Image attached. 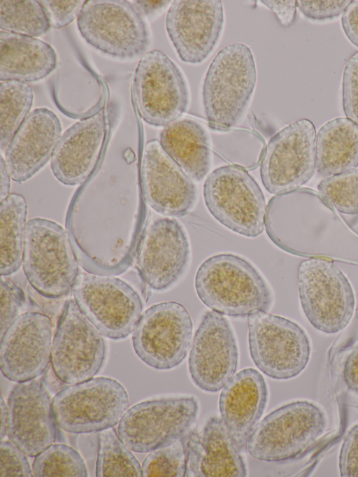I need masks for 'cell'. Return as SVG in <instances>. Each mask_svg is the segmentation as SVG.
<instances>
[{
    "label": "cell",
    "mask_w": 358,
    "mask_h": 477,
    "mask_svg": "<svg viewBox=\"0 0 358 477\" xmlns=\"http://www.w3.org/2000/svg\"><path fill=\"white\" fill-rule=\"evenodd\" d=\"M159 142L166 154L194 181H201L212 163L209 134L197 120L180 118L164 127Z\"/></svg>",
    "instance_id": "83f0119b"
},
{
    "label": "cell",
    "mask_w": 358,
    "mask_h": 477,
    "mask_svg": "<svg viewBox=\"0 0 358 477\" xmlns=\"http://www.w3.org/2000/svg\"><path fill=\"white\" fill-rule=\"evenodd\" d=\"M224 24L220 0H176L165 19L167 34L185 63L204 62L217 46Z\"/></svg>",
    "instance_id": "d6986e66"
},
{
    "label": "cell",
    "mask_w": 358,
    "mask_h": 477,
    "mask_svg": "<svg viewBox=\"0 0 358 477\" xmlns=\"http://www.w3.org/2000/svg\"><path fill=\"white\" fill-rule=\"evenodd\" d=\"M185 477H243L246 464L220 418L210 417L203 427L186 435Z\"/></svg>",
    "instance_id": "484cf974"
},
{
    "label": "cell",
    "mask_w": 358,
    "mask_h": 477,
    "mask_svg": "<svg viewBox=\"0 0 358 477\" xmlns=\"http://www.w3.org/2000/svg\"><path fill=\"white\" fill-rule=\"evenodd\" d=\"M257 68L250 48L234 43L213 58L202 87L203 106L209 124L228 129L241 120L252 97Z\"/></svg>",
    "instance_id": "3957f363"
},
{
    "label": "cell",
    "mask_w": 358,
    "mask_h": 477,
    "mask_svg": "<svg viewBox=\"0 0 358 477\" xmlns=\"http://www.w3.org/2000/svg\"><path fill=\"white\" fill-rule=\"evenodd\" d=\"M10 175L7 169L5 159L1 155L0 159V202L6 199L10 194Z\"/></svg>",
    "instance_id": "7dc6e473"
},
{
    "label": "cell",
    "mask_w": 358,
    "mask_h": 477,
    "mask_svg": "<svg viewBox=\"0 0 358 477\" xmlns=\"http://www.w3.org/2000/svg\"><path fill=\"white\" fill-rule=\"evenodd\" d=\"M327 418L316 404L292 401L273 410L257 425L247 443V451L259 461L279 462L306 451L324 433Z\"/></svg>",
    "instance_id": "5b68a950"
},
{
    "label": "cell",
    "mask_w": 358,
    "mask_h": 477,
    "mask_svg": "<svg viewBox=\"0 0 358 477\" xmlns=\"http://www.w3.org/2000/svg\"><path fill=\"white\" fill-rule=\"evenodd\" d=\"M8 410L3 396H1V440L7 434Z\"/></svg>",
    "instance_id": "c3c4849f"
},
{
    "label": "cell",
    "mask_w": 358,
    "mask_h": 477,
    "mask_svg": "<svg viewBox=\"0 0 358 477\" xmlns=\"http://www.w3.org/2000/svg\"><path fill=\"white\" fill-rule=\"evenodd\" d=\"M0 334L3 336L8 326L18 316L25 301L22 289L15 282L1 276Z\"/></svg>",
    "instance_id": "8d00e7d4"
},
{
    "label": "cell",
    "mask_w": 358,
    "mask_h": 477,
    "mask_svg": "<svg viewBox=\"0 0 358 477\" xmlns=\"http://www.w3.org/2000/svg\"><path fill=\"white\" fill-rule=\"evenodd\" d=\"M298 292L301 308L317 330L336 334L350 322L355 307L353 288L334 261L313 257L298 269Z\"/></svg>",
    "instance_id": "52a82bcc"
},
{
    "label": "cell",
    "mask_w": 358,
    "mask_h": 477,
    "mask_svg": "<svg viewBox=\"0 0 358 477\" xmlns=\"http://www.w3.org/2000/svg\"><path fill=\"white\" fill-rule=\"evenodd\" d=\"M52 322L38 311L19 315L1 337L0 366L8 380L21 383L41 376L51 362Z\"/></svg>",
    "instance_id": "ffe728a7"
},
{
    "label": "cell",
    "mask_w": 358,
    "mask_h": 477,
    "mask_svg": "<svg viewBox=\"0 0 358 477\" xmlns=\"http://www.w3.org/2000/svg\"><path fill=\"white\" fill-rule=\"evenodd\" d=\"M339 471L343 477H358V424L348 432L339 454Z\"/></svg>",
    "instance_id": "b9f144b4"
},
{
    "label": "cell",
    "mask_w": 358,
    "mask_h": 477,
    "mask_svg": "<svg viewBox=\"0 0 358 477\" xmlns=\"http://www.w3.org/2000/svg\"><path fill=\"white\" fill-rule=\"evenodd\" d=\"M22 264L31 286L49 299L69 294L80 273L66 230L43 218L27 222Z\"/></svg>",
    "instance_id": "277c9868"
},
{
    "label": "cell",
    "mask_w": 358,
    "mask_h": 477,
    "mask_svg": "<svg viewBox=\"0 0 358 477\" xmlns=\"http://www.w3.org/2000/svg\"><path fill=\"white\" fill-rule=\"evenodd\" d=\"M318 190L338 212L358 214V169L327 177L320 183Z\"/></svg>",
    "instance_id": "d590c367"
},
{
    "label": "cell",
    "mask_w": 358,
    "mask_h": 477,
    "mask_svg": "<svg viewBox=\"0 0 358 477\" xmlns=\"http://www.w3.org/2000/svg\"><path fill=\"white\" fill-rule=\"evenodd\" d=\"M193 322L185 307L174 301L150 306L132 334L134 350L145 364L171 370L182 363L191 348Z\"/></svg>",
    "instance_id": "5bb4252c"
},
{
    "label": "cell",
    "mask_w": 358,
    "mask_h": 477,
    "mask_svg": "<svg viewBox=\"0 0 358 477\" xmlns=\"http://www.w3.org/2000/svg\"><path fill=\"white\" fill-rule=\"evenodd\" d=\"M357 166L358 124L348 118L327 122L316 135L317 172L329 177Z\"/></svg>",
    "instance_id": "f1b7e54d"
},
{
    "label": "cell",
    "mask_w": 358,
    "mask_h": 477,
    "mask_svg": "<svg viewBox=\"0 0 358 477\" xmlns=\"http://www.w3.org/2000/svg\"><path fill=\"white\" fill-rule=\"evenodd\" d=\"M133 90L138 115L154 127L169 125L188 108L189 92L181 69L159 50L146 52L139 60Z\"/></svg>",
    "instance_id": "7c38bea8"
},
{
    "label": "cell",
    "mask_w": 358,
    "mask_h": 477,
    "mask_svg": "<svg viewBox=\"0 0 358 477\" xmlns=\"http://www.w3.org/2000/svg\"><path fill=\"white\" fill-rule=\"evenodd\" d=\"M248 344L255 366L275 380L299 376L308 364L309 337L297 323L257 310L248 316Z\"/></svg>",
    "instance_id": "30bf717a"
},
{
    "label": "cell",
    "mask_w": 358,
    "mask_h": 477,
    "mask_svg": "<svg viewBox=\"0 0 358 477\" xmlns=\"http://www.w3.org/2000/svg\"><path fill=\"white\" fill-rule=\"evenodd\" d=\"M145 203L166 217L181 218L194 207L197 190L193 180L166 154L159 141L147 142L141 159Z\"/></svg>",
    "instance_id": "603a6c76"
},
{
    "label": "cell",
    "mask_w": 358,
    "mask_h": 477,
    "mask_svg": "<svg viewBox=\"0 0 358 477\" xmlns=\"http://www.w3.org/2000/svg\"><path fill=\"white\" fill-rule=\"evenodd\" d=\"M316 169V130L308 119L287 125L269 140L261 163L263 185L271 194L294 190Z\"/></svg>",
    "instance_id": "2e32d148"
},
{
    "label": "cell",
    "mask_w": 358,
    "mask_h": 477,
    "mask_svg": "<svg viewBox=\"0 0 358 477\" xmlns=\"http://www.w3.org/2000/svg\"><path fill=\"white\" fill-rule=\"evenodd\" d=\"M32 476H87L84 460L73 448L52 444L35 457Z\"/></svg>",
    "instance_id": "836d02e7"
},
{
    "label": "cell",
    "mask_w": 358,
    "mask_h": 477,
    "mask_svg": "<svg viewBox=\"0 0 358 477\" xmlns=\"http://www.w3.org/2000/svg\"><path fill=\"white\" fill-rule=\"evenodd\" d=\"M22 451L11 441L0 444V476H32V469Z\"/></svg>",
    "instance_id": "ab89813d"
},
{
    "label": "cell",
    "mask_w": 358,
    "mask_h": 477,
    "mask_svg": "<svg viewBox=\"0 0 358 477\" xmlns=\"http://www.w3.org/2000/svg\"><path fill=\"white\" fill-rule=\"evenodd\" d=\"M203 195L211 215L231 231L249 238L264 231V195L243 167L232 164L213 170L205 180Z\"/></svg>",
    "instance_id": "ba28073f"
},
{
    "label": "cell",
    "mask_w": 358,
    "mask_h": 477,
    "mask_svg": "<svg viewBox=\"0 0 358 477\" xmlns=\"http://www.w3.org/2000/svg\"><path fill=\"white\" fill-rule=\"evenodd\" d=\"M110 133V113L105 106L66 129L51 157L50 167L57 180L69 186L83 183L100 161Z\"/></svg>",
    "instance_id": "44dd1931"
},
{
    "label": "cell",
    "mask_w": 358,
    "mask_h": 477,
    "mask_svg": "<svg viewBox=\"0 0 358 477\" xmlns=\"http://www.w3.org/2000/svg\"><path fill=\"white\" fill-rule=\"evenodd\" d=\"M268 400L266 381L253 368L235 373L222 388L220 418L241 452L247 450L248 441L264 414Z\"/></svg>",
    "instance_id": "d4e9b609"
},
{
    "label": "cell",
    "mask_w": 358,
    "mask_h": 477,
    "mask_svg": "<svg viewBox=\"0 0 358 477\" xmlns=\"http://www.w3.org/2000/svg\"><path fill=\"white\" fill-rule=\"evenodd\" d=\"M129 406L124 386L113 378L103 376L65 387L52 398L57 426L73 434L113 428Z\"/></svg>",
    "instance_id": "9c48e42d"
},
{
    "label": "cell",
    "mask_w": 358,
    "mask_h": 477,
    "mask_svg": "<svg viewBox=\"0 0 358 477\" xmlns=\"http://www.w3.org/2000/svg\"><path fill=\"white\" fill-rule=\"evenodd\" d=\"M27 204L24 197L11 193L0 202V273L8 276L22 264Z\"/></svg>",
    "instance_id": "f546056e"
},
{
    "label": "cell",
    "mask_w": 358,
    "mask_h": 477,
    "mask_svg": "<svg viewBox=\"0 0 358 477\" xmlns=\"http://www.w3.org/2000/svg\"><path fill=\"white\" fill-rule=\"evenodd\" d=\"M96 475L98 477L143 476L138 460L114 429L99 433Z\"/></svg>",
    "instance_id": "1f68e13d"
},
{
    "label": "cell",
    "mask_w": 358,
    "mask_h": 477,
    "mask_svg": "<svg viewBox=\"0 0 358 477\" xmlns=\"http://www.w3.org/2000/svg\"><path fill=\"white\" fill-rule=\"evenodd\" d=\"M190 257L183 226L175 218H159L146 225L134 262L142 283L152 291L162 292L180 279Z\"/></svg>",
    "instance_id": "e0dca14e"
},
{
    "label": "cell",
    "mask_w": 358,
    "mask_h": 477,
    "mask_svg": "<svg viewBox=\"0 0 358 477\" xmlns=\"http://www.w3.org/2000/svg\"><path fill=\"white\" fill-rule=\"evenodd\" d=\"M261 3L274 13L282 27H288L294 23L297 8V1L296 0H262Z\"/></svg>",
    "instance_id": "7bdbcfd3"
},
{
    "label": "cell",
    "mask_w": 358,
    "mask_h": 477,
    "mask_svg": "<svg viewBox=\"0 0 358 477\" xmlns=\"http://www.w3.org/2000/svg\"><path fill=\"white\" fill-rule=\"evenodd\" d=\"M102 334L84 315L73 299L68 300L52 340L51 364L56 376L73 385L93 378L106 359Z\"/></svg>",
    "instance_id": "9a60e30c"
},
{
    "label": "cell",
    "mask_w": 358,
    "mask_h": 477,
    "mask_svg": "<svg viewBox=\"0 0 358 477\" xmlns=\"http://www.w3.org/2000/svg\"><path fill=\"white\" fill-rule=\"evenodd\" d=\"M185 435L167 446L150 452L143 462V476L185 477L187 465Z\"/></svg>",
    "instance_id": "e575fe53"
},
{
    "label": "cell",
    "mask_w": 358,
    "mask_h": 477,
    "mask_svg": "<svg viewBox=\"0 0 358 477\" xmlns=\"http://www.w3.org/2000/svg\"><path fill=\"white\" fill-rule=\"evenodd\" d=\"M342 376L349 390L358 394V344L346 356Z\"/></svg>",
    "instance_id": "ee69618b"
},
{
    "label": "cell",
    "mask_w": 358,
    "mask_h": 477,
    "mask_svg": "<svg viewBox=\"0 0 358 477\" xmlns=\"http://www.w3.org/2000/svg\"><path fill=\"white\" fill-rule=\"evenodd\" d=\"M342 104L346 118L358 124V52L351 56L343 69Z\"/></svg>",
    "instance_id": "74e56055"
},
{
    "label": "cell",
    "mask_w": 358,
    "mask_h": 477,
    "mask_svg": "<svg viewBox=\"0 0 358 477\" xmlns=\"http://www.w3.org/2000/svg\"><path fill=\"white\" fill-rule=\"evenodd\" d=\"M238 348L229 320L213 311H206L194 334L188 368L194 385L206 392L220 391L235 374Z\"/></svg>",
    "instance_id": "ac0fdd59"
},
{
    "label": "cell",
    "mask_w": 358,
    "mask_h": 477,
    "mask_svg": "<svg viewBox=\"0 0 358 477\" xmlns=\"http://www.w3.org/2000/svg\"><path fill=\"white\" fill-rule=\"evenodd\" d=\"M144 203L141 163L135 164L131 149L118 169L107 166L101 157L66 214L65 228L83 269L116 276L131 266L146 227Z\"/></svg>",
    "instance_id": "6da1fadb"
},
{
    "label": "cell",
    "mask_w": 358,
    "mask_h": 477,
    "mask_svg": "<svg viewBox=\"0 0 358 477\" xmlns=\"http://www.w3.org/2000/svg\"><path fill=\"white\" fill-rule=\"evenodd\" d=\"M34 100L31 87L18 80L0 83V148L6 150L29 115Z\"/></svg>",
    "instance_id": "4dcf8cb0"
},
{
    "label": "cell",
    "mask_w": 358,
    "mask_h": 477,
    "mask_svg": "<svg viewBox=\"0 0 358 477\" xmlns=\"http://www.w3.org/2000/svg\"><path fill=\"white\" fill-rule=\"evenodd\" d=\"M61 134V122L53 111L47 108L31 111L5 150L11 178L24 182L41 170L51 159Z\"/></svg>",
    "instance_id": "cb8c5ba5"
},
{
    "label": "cell",
    "mask_w": 358,
    "mask_h": 477,
    "mask_svg": "<svg viewBox=\"0 0 358 477\" xmlns=\"http://www.w3.org/2000/svg\"><path fill=\"white\" fill-rule=\"evenodd\" d=\"M73 299L87 320L105 337L127 338L143 312L138 293L114 276L80 273L73 288Z\"/></svg>",
    "instance_id": "8fae6325"
},
{
    "label": "cell",
    "mask_w": 358,
    "mask_h": 477,
    "mask_svg": "<svg viewBox=\"0 0 358 477\" xmlns=\"http://www.w3.org/2000/svg\"><path fill=\"white\" fill-rule=\"evenodd\" d=\"M7 434L29 457H36L56 439L57 422L51 399L41 380L18 383L7 403Z\"/></svg>",
    "instance_id": "7402d4cb"
},
{
    "label": "cell",
    "mask_w": 358,
    "mask_h": 477,
    "mask_svg": "<svg viewBox=\"0 0 358 477\" xmlns=\"http://www.w3.org/2000/svg\"><path fill=\"white\" fill-rule=\"evenodd\" d=\"M57 54L48 43L35 37L0 31V80L36 82L57 67Z\"/></svg>",
    "instance_id": "4316f807"
},
{
    "label": "cell",
    "mask_w": 358,
    "mask_h": 477,
    "mask_svg": "<svg viewBox=\"0 0 358 477\" xmlns=\"http://www.w3.org/2000/svg\"><path fill=\"white\" fill-rule=\"evenodd\" d=\"M196 292L213 311L231 317L269 311L273 292L259 271L245 258L222 253L205 260L196 271Z\"/></svg>",
    "instance_id": "7a4b0ae2"
},
{
    "label": "cell",
    "mask_w": 358,
    "mask_h": 477,
    "mask_svg": "<svg viewBox=\"0 0 358 477\" xmlns=\"http://www.w3.org/2000/svg\"><path fill=\"white\" fill-rule=\"evenodd\" d=\"M199 404L193 395H171L139 402L129 408L117 427L132 451L150 453L187 434L197 420Z\"/></svg>",
    "instance_id": "8992f818"
},
{
    "label": "cell",
    "mask_w": 358,
    "mask_h": 477,
    "mask_svg": "<svg viewBox=\"0 0 358 477\" xmlns=\"http://www.w3.org/2000/svg\"><path fill=\"white\" fill-rule=\"evenodd\" d=\"M41 3L51 27L60 29L78 19L86 1L41 0Z\"/></svg>",
    "instance_id": "f35d334b"
},
{
    "label": "cell",
    "mask_w": 358,
    "mask_h": 477,
    "mask_svg": "<svg viewBox=\"0 0 358 477\" xmlns=\"http://www.w3.org/2000/svg\"><path fill=\"white\" fill-rule=\"evenodd\" d=\"M341 24L348 40L358 47V0L352 1L342 15Z\"/></svg>",
    "instance_id": "f6af8a7d"
},
{
    "label": "cell",
    "mask_w": 358,
    "mask_h": 477,
    "mask_svg": "<svg viewBox=\"0 0 358 477\" xmlns=\"http://www.w3.org/2000/svg\"><path fill=\"white\" fill-rule=\"evenodd\" d=\"M297 8L305 17L313 20L332 19L343 13L351 0L304 1L299 0Z\"/></svg>",
    "instance_id": "60d3db41"
},
{
    "label": "cell",
    "mask_w": 358,
    "mask_h": 477,
    "mask_svg": "<svg viewBox=\"0 0 358 477\" xmlns=\"http://www.w3.org/2000/svg\"><path fill=\"white\" fill-rule=\"evenodd\" d=\"M136 10L143 17L155 15L171 3V1H133Z\"/></svg>",
    "instance_id": "bcb514c9"
},
{
    "label": "cell",
    "mask_w": 358,
    "mask_h": 477,
    "mask_svg": "<svg viewBox=\"0 0 358 477\" xmlns=\"http://www.w3.org/2000/svg\"><path fill=\"white\" fill-rule=\"evenodd\" d=\"M78 30L92 46L108 55L131 59L149 43L143 17L126 0H87L77 19Z\"/></svg>",
    "instance_id": "4fadbf2b"
},
{
    "label": "cell",
    "mask_w": 358,
    "mask_h": 477,
    "mask_svg": "<svg viewBox=\"0 0 358 477\" xmlns=\"http://www.w3.org/2000/svg\"><path fill=\"white\" fill-rule=\"evenodd\" d=\"M50 27L39 1H0L1 31L37 37L46 34Z\"/></svg>",
    "instance_id": "d6a6232c"
}]
</instances>
